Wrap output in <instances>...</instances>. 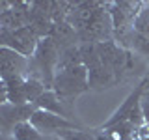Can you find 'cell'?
<instances>
[{
	"label": "cell",
	"mask_w": 149,
	"mask_h": 140,
	"mask_svg": "<svg viewBox=\"0 0 149 140\" xmlns=\"http://www.w3.org/2000/svg\"><path fill=\"white\" fill-rule=\"evenodd\" d=\"M136 32L143 36H149V9H143L136 19Z\"/></svg>",
	"instance_id": "obj_10"
},
{
	"label": "cell",
	"mask_w": 149,
	"mask_h": 140,
	"mask_svg": "<svg viewBox=\"0 0 149 140\" xmlns=\"http://www.w3.org/2000/svg\"><path fill=\"white\" fill-rule=\"evenodd\" d=\"M41 140H62V138H41Z\"/></svg>",
	"instance_id": "obj_14"
},
{
	"label": "cell",
	"mask_w": 149,
	"mask_h": 140,
	"mask_svg": "<svg viewBox=\"0 0 149 140\" xmlns=\"http://www.w3.org/2000/svg\"><path fill=\"white\" fill-rule=\"evenodd\" d=\"M2 43L6 49H11L19 54H30L37 49V34L30 26H22L17 30H2Z\"/></svg>",
	"instance_id": "obj_3"
},
{
	"label": "cell",
	"mask_w": 149,
	"mask_h": 140,
	"mask_svg": "<svg viewBox=\"0 0 149 140\" xmlns=\"http://www.w3.org/2000/svg\"><path fill=\"white\" fill-rule=\"evenodd\" d=\"M140 106H142V114L149 120V92L143 95V99L140 101Z\"/></svg>",
	"instance_id": "obj_12"
},
{
	"label": "cell",
	"mask_w": 149,
	"mask_h": 140,
	"mask_svg": "<svg viewBox=\"0 0 149 140\" xmlns=\"http://www.w3.org/2000/svg\"><path fill=\"white\" fill-rule=\"evenodd\" d=\"M58 134H60V138H62V140H97L90 133H84V131H74V129L60 131Z\"/></svg>",
	"instance_id": "obj_9"
},
{
	"label": "cell",
	"mask_w": 149,
	"mask_h": 140,
	"mask_svg": "<svg viewBox=\"0 0 149 140\" xmlns=\"http://www.w3.org/2000/svg\"><path fill=\"white\" fill-rule=\"evenodd\" d=\"M13 136L15 140H41L39 133L36 131L34 125L30 123H19L13 127Z\"/></svg>",
	"instance_id": "obj_8"
},
{
	"label": "cell",
	"mask_w": 149,
	"mask_h": 140,
	"mask_svg": "<svg viewBox=\"0 0 149 140\" xmlns=\"http://www.w3.org/2000/svg\"><path fill=\"white\" fill-rule=\"evenodd\" d=\"M34 112H32L30 106L26 105H6L2 108V120H4V125H19L22 120L26 118H32Z\"/></svg>",
	"instance_id": "obj_6"
},
{
	"label": "cell",
	"mask_w": 149,
	"mask_h": 140,
	"mask_svg": "<svg viewBox=\"0 0 149 140\" xmlns=\"http://www.w3.org/2000/svg\"><path fill=\"white\" fill-rule=\"evenodd\" d=\"M58 99H60V97L56 95V93L45 92L36 103H37L39 106H43L47 112H52V114H60V116H63V106H62V103H60Z\"/></svg>",
	"instance_id": "obj_7"
},
{
	"label": "cell",
	"mask_w": 149,
	"mask_h": 140,
	"mask_svg": "<svg viewBox=\"0 0 149 140\" xmlns=\"http://www.w3.org/2000/svg\"><path fill=\"white\" fill-rule=\"evenodd\" d=\"M52 86L56 88L58 97H69L74 93L84 92L90 84H88V73L84 65H77V67L62 69L54 75Z\"/></svg>",
	"instance_id": "obj_1"
},
{
	"label": "cell",
	"mask_w": 149,
	"mask_h": 140,
	"mask_svg": "<svg viewBox=\"0 0 149 140\" xmlns=\"http://www.w3.org/2000/svg\"><path fill=\"white\" fill-rule=\"evenodd\" d=\"M24 69V58L11 49H2V75L4 78L15 77Z\"/></svg>",
	"instance_id": "obj_5"
},
{
	"label": "cell",
	"mask_w": 149,
	"mask_h": 140,
	"mask_svg": "<svg viewBox=\"0 0 149 140\" xmlns=\"http://www.w3.org/2000/svg\"><path fill=\"white\" fill-rule=\"evenodd\" d=\"M97 140H114V138H112V136H106V134H104V136H99Z\"/></svg>",
	"instance_id": "obj_13"
},
{
	"label": "cell",
	"mask_w": 149,
	"mask_h": 140,
	"mask_svg": "<svg viewBox=\"0 0 149 140\" xmlns=\"http://www.w3.org/2000/svg\"><path fill=\"white\" fill-rule=\"evenodd\" d=\"M32 125L37 131H43V133H52V131H65V129H71L73 125L69 123L67 120H63L62 116H56L52 112H47V110H39L34 112V116L30 118Z\"/></svg>",
	"instance_id": "obj_4"
},
{
	"label": "cell",
	"mask_w": 149,
	"mask_h": 140,
	"mask_svg": "<svg viewBox=\"0 0 149 140\" xmlns=\"http://www.w3.org/2000/svg\"><path fill=\"white\" fill-rule=\"evenodd\" d=\"M58 60H60V52H58V45L52 41V37H47V39L39 41L36 49V67L41 71V77L47 84H52L54 80V67H58Z\"/></svg>",
	"instance_id": "obj_2"
},
{
	"label": "cell",
	"mask_w": 149,
	"mask_h": 140,
	"mask_svg": "<svg viewBox=\"0 0 149 140\" xmlns=\"http://www.w3.org/2000/svg\"><path fill=\"white\" fill-rule=\"evenodd\" d=\"M130 140H149V123L140 125V127L134 131V134L130 136Z\"/></svg>",
	"instance_id": "obj_11"
}]
</instances>
